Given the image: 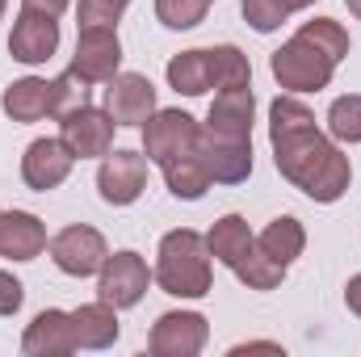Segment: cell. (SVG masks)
<instances>
[{
  "mask_svg": "<svg viewBox=\"0 0 361 357\" xmlns=\"http://www.w3.org/2000/svg\"><path fill=\"white\" fill-rule=\"evenodd\" d=\"M197 156H202L210 181H219V185H240L252 177V139H219V135L202 131Z\"/></svg>",
  "mask_w": 361,
  "mask_h": 357,
  "instance_id": "obj_14",
  "label": "cell"
},
{
  "mask_svg": "<svg viewBox=\"0 0 361 357\" xmlns=\"http://www.w3.org/2000/svg\"><path fill=\"white\" fill-rule=\"evenodd\" d=\"M248 290H277L281 286V277H286V265H277V261H269L257 244H252V253L240 261V265L231 269Z\"/></svg>",
  "mask_w": 361,
  "mask_h": 357,
  "instance_id": "obj_25",
  "label": "cell"
},
{
  "mask_svg": "<svg viewBox=\"0 0 361 357\" xmlns=\"http://www.w3.org/2000/svg\"><path fill=\"white\" fill-rule=\"evenodd\" d=\"M105 114L118 126H143L156 114V89L147 76L139 72H118L114 80H105Z\"/></svg>",
  "mask_w": 361,
  "mask_h": 357,
  "instance_id": "obj_13",
  "label": "cell"
},
{
  "mask_svg": "<svg viewBox=\"0 0 361 357\" xmlns=\"http://www.w3.org/2000/svg\"><path fill=\"white\" fill-rule=\"evenodd\" d=\"M4 4H8V0H0V17H4Z\"/></svg>",
  "mask_w": 361,
  "mask_h": 357,
  "instance_id": "obj_36",
  "label": "cell"
},
{
  "mask_svg": "<svg viewBox=\"0 0 361 357\" xmlns=\"http://www.w3.org/2000/svg\"><path fill=\"white\" fill-rule=\"evenodd\" d=\"M240 13H244V21H248L257 34H273V30H281V21L290 17L281 0H240Z\"/></svg>",
  "mask_w": 361,
  "mask_h": 357,
  "instance_id": "obj_29",
  "label": "cell"
},
{
  "mask_svg": "<svg viewBox=\"0 0 361 357\" xmlns=\"http://www.w3.org/2000/svg\"><path fill=\"white\" fill-rule=\"evenodd\" d=\"M114 118L97 105H76L68 114H59V139L72 147L76 160H89V156H105L114 147Z\"/></svg>",
  "mask_w": 361,
  "mask_h": 357,
  "instance_id": "obj_8",
  "label": "cell"
},
{
  "mask_svg": "<svg viewBox=\"0 0 361 357\" xmlns=\"http://www.w3.org/2000/svg\"><path fill=\"white\" fill-rule=\"evenodd\" d=\"M328 135L341 139V143H361V97H336L328 105Z\"/></svg>",
  "mask_w": 361,
  "mask_h": 357,
  "instance_id": "obj_26",
  "label": "cell"
},
{
  "mask_svg": "<svg viewBox=\"0 0 361 357\" xmlns=\"http://www.w3.org/2000/svg\"><path fill=\"white\" fill-rule=\"evenodd\" d=\"M269 72L286 92H319L332 85L336 59L324 55L307 34H294L290 42H281L269 55Z\"/></svg>",
  "mask_w": 361,
  "mask_h": 357,
  "instance_id": "obj_4",
  "label": "cell"
},
{
  "mask_svg": "<svg viewBox=\"0 0 361 357\" xmlns=\"http://www.w3.org/2000/svg\"><path fill=\"white\" fill-rule=\"evenodd\" d=\"M210 72H214V89H252V68H248V55L231 42L223 47H210Z\"/></svg>",
  "mask_w": 361,
  "mask_h": 357,
  "instance_id": "obj_24",
  "label": "cell"
},
{
  "mask_svg": "<svg viewBox=\"0 0 361 357\" xmlns=\"http://www.w3.org/2000/svg\"><path fill=\"white\" fill-rule=\"evenodd\" d=\"M147 282H152L147 261L139 253L122 248V253L105 257V265L97 269V298L109 303V307H118V311H126V307H135L147 294Z\"/></svg>",
  "mask_w": 361,
  "mask_h": 357,
  "instance_id": "obj_7",
  "label": "cell"
},
{
  "mask_svg": "<svg viewBox=\"0 0 361 357\" xmlns=\"http://www.w3.org/2000/svg\"><path fill=\"white\" fill-rule=\"evenodd\" d=\"M164 181H169V193L173 198H185V202H197L210 189V173H206V164H202L197 152L177 156L173 164H164Z\"/></svg>",
  "mask_w": 361,
  "mask_h": 357,
  "instance_id": "obj_23",
  "label": "cell"
},
{
  "mask_svg": "<svg viewBox=\"0 0 361 357\" xmlns=\"http://www.w3.org/2000/svg\"><path fill=\"white\" fill-rule=\"evenodd\" d=\"M143 185H147V156L126 152V147H118V152L109 147V152L101 156L97 189H101V198H105L109 206H130V202H139Z\"/></svg>",
  "mask_w": 361,
  "mask_h": 357,
  "instance_id": "obj_11",
  "label": "cell"
},
{
  "mask_svg": "<svg viewBox=\"0 0 361 357\" xmlns=\"http://www.w3.org/2000/svg\"><path fill=\"white\" fill-rule=\"evenodd\" d=\"M72 0H21V8H34V13H47V17H59Z\"/></svg>",
  "mask_w": 361,
  "mask_h": 357,
  "instance_id": "obj_32",
  "label": "cell"
},
{
  "mask_svg": "<svg viewBox=\"0 0 361 357\" xmlns=\"http://www.w3.org/2000/svg\"><path fill=\"white\" fill-rule=\"evenodd\" d=\"M345 4H349V13H353V17L361 21V0H345Z\"/></svg>",
  "mask_w": 361,
  "mask_h": 357,
  "instance_id": "obj_35",
  "label": "cell"
},
{
  "mask_svg": "<svg viewBox=\"0 0 361 357\" xmlns=\"http://www.w3.org/2000/svg\"><path fill=\"white\" fill-rule=\"evenodd\" d=\"M109 248H105V236L89 227V223H72L63 227L55 240H51V261L63 269L68 277H92L97 269L105 265Z\"/></svg>",
  "mask_w": 361,
  "mask_h": 357,
  "instance_id": "obj_10",
  "label": "cell"
},
{
  "mask_svg": "<svg viewBox=\"0 0 361 357\" xmlns=\"http://www.w3.org/2000/svg\"><path fill=\"white\" fill-rule=\"evenodd\" d=\"M85 101H89V85L76 72H63L55 80H42V76L13 80L0 97V109L13 122H38V118H59V114H68Z\"/></svg>",
  "mask_w": 361,
  "mask_h": 357,
  "instance_id": "obj_3",
  "label": "cell"
},
{
  "mask_svg": "<svg viewBox=\"0 0 361 357\" xmlns=\"http://www.w3.org/2000/svg\"><path fill=\"white\" fill-rule=\"evenodd\" d=\"M197 139H202V122L185 109H156L147 122H143V156L147 164H173L177 156L197 152Z\"/></svg>",
  "mask_w": 361,
  "mask_h": 357,
  "instance_id": "obj_5",
  "label": "cell"
},
{
  "mask_svg": "<svg viewBox=\"0 0 361 357\" xmlns=\"http://www.w3.org/2000/svg\"><path fill=\"white\" fill-rule=\"evenodd\" d=\"M298 34H307L324 55H332L336 63L349 55V34L341 30V21H332V17H315V21H302V30Z\"/></svg>",
  "mask_w": 361,
  "mask_h": 357,
  "instance_id": "obj_27",
  "label": "cell"
},
{
  "mask_svg": "<svg viewBox=\"0 0 361 357\" xmlns=\"http://www.w3.org/2000/svg\"><path fill=\"white\" fill-rule=\"evenodd\" d=\"M156 286L173 298H202L210 294V248H206V236H197L193 227H177L160 240V253H156V269H152Z\"/></svg>",
  "mask_w": 361,
  "mask_h": 357,
  "instance_id": "obj_2",
  "label": "cell"
},
{
  "mask_svg": "<svg viewBox=\"0 0 361 357\" xmlns=\"http://www.w3.org/2000/svg\"><path fill=\"white\" fill-rule=\"evenodd\" d=\"M252 244H257V236L248 231V219H240V214H223V219L206 231V248H210V257L223 261L227 269L240 265V261L252 253Z\"/></svg>",
  "mask_w": 361,
  "mask_h": 357,
  "instance_id": "obj_20",
  "label": "cell"
},
{
  "mask_svg": "<svg viewBox=\"0 0 361 357\" xmlns=\"http://www.w3.org/2000/svg\"><path fill=\"white\" fill-rule=\"evenodd\" d=\"M55 51H59V17L21 8L17 21H13V34H8V55L17 63L34 68V63H47Z\"/></svg>",
  "mask_w": 361,
  "mask_h": 357,
  "instance_id": "obj_12",
  "label": "cell"
},
{
  "mask_svg": "<svg viewBox=\"0 0 361 357\" xmlns=\"http://www.w3.org/2000/svg\"><path fill=\"white\" fill-rule=\"evenodd\" d=\"M345 303H349V311L361 320V273L357 277H349V286H345Z\"/></svg>",
  "mask_w": 361,
  "mask_h": 357,
  "instance_id": "obj_33",
  "label": "cell"
},
{
  "mask_svg": "<svg viewBox=\"0 0 361 357\" xmlns=\"http://www.w3.org/2000/svg\"><path fill=\"white\" fill-rule=\"evenodd\" d=\"M269 143L277 173L302 189L311 202H341L353 169L349 156L315 126V114L298 97H277L269 105Z\"/></svg>",
  "mask_w": 361,
  "mask_h": 357,
  "instance_id": "obj_1",
  "label": "cell"
},
{
  "mask_svg": "<svg viewBox=\"0 0 361 357\" xmlns=\"http://www.w3.org/2000/svg\"><path fill=\"white\" fill-rule=\"evenodd\" d=\"M206 341H210L206 315H197V311H164L152 324L147 349L156 357H197L206 349Z\"/></svg>",
  "mask_w": 361,
  "mask_h": 357,
  "instance_id": "obj_9",
  "label": "cell"
},
{
  "mask_svg": "<svg viewBox=\"0 0 361 357\" xmlns=\"http://www.w3.org/2000/svg\"><path fill=\"white\" fill-rule=\"evenodd\" d=\"M72 164H76V156H72V147L63 139H34L25 147V156H21V181L30 189L47 193V189H59L68 181Z\"/></svg>",
  "mask_w": 361,
  "mask_h": 357,
  "instance_id": "obj_15",
  "label": "cell"
},
{
  "mask_svg": "<svg viewBox=\"0 0 361 357\" xmlns=\"http://www.w3.org/2000/svg\"><path fill=\"white\" fill-rule=\"evenodd\" d=\"M252 114H257V97L252 89H223L210 101L206 126L219 139H252Z\"/></svg>",
  "mask_w": 361,
  "mask_h": 357,
  "instance_id": "obj_17",
  "label": "cell"
},
{
  "mask_svg": "<svg viewBox=\"0 0 361 357\" xmlns=\"http://www.w3.org/2000/svg\"><path fill=\"white\" fill-rule=\"evenodd\" d=\"M206 8H210V0H156V17L169 30H193V25H202Z\"/></svg>",
  "mask_w": 361,
  "mask_h": 357,
  "instance_id": "obj_28",
  "label": "cell"
},
{
  "mask_svg": "<svg viewBox=\"0 0 361 357\" xmlns=\"http://www.w3.org/2000/svg\"><path fill=\"white\" fill-rule=\"evenodd\" d=\"M21 349L30 357H63L76 353V332H72V311H59V307H47L30 320L25 337H21Z\"/></svg>",
  "mask_w": 361,
  "mask_h": 357,
  "instance_id": "obj_16",
  "label": "cell"
},
{
  "mask_svg": "<svg viewBox=\"0 0 361 357\" xmlns=\"http://www.w3.org/2000/svg\"><path fill=\"white\" fill-rule=\"evenodd\" d=\"M130 0H80V25H118Z\"/></svg>",
  "mask_w": 361,
  "mask_h": 357,
  "instance_id": "obj_30",
  "label": "cell"
},
{
  "mask_svg": "<svg viewBox=\"0 0 361 357\" xmlns=\"http://www.w3.org/2000/svg\"><path fill=\"white\" fill-rule=\"evenodd\" d=\"M47 248V227L30 210H0V257L34 261Z\"/></svg>",
  "mask_w": 361,
  "mask_h": 357,
  "instance_id": "obj_18",
  "label": "cell"
},
{
  "mask_svg": "<svg viewBox=\"0 0 361 357\" xmlns=\"http://www.w3.org/2000/svg\"><path fill=\"white\" fill-rule=\"evenodd\" d=\"M281 4H286V13H298V8H311L315 0H281Z\"/></svg>",
  "mask_w": 361,
  "mask_h": 357,
  "instance_id": "obj_34",
  "label": "cell"
},
{
  "mask_svg": "<svg viewBox=\"0 0 361 357\" xmlns=\"http://www.w3.org/2000/svg\"><path fill=\"white\" fill-rule=\"evenodd\" d=\"M169 85L180 97H202L206 89H214V72H210V51H180L169 59Z\"/></svg>",
  "mask_w": 361,
  "mask_h": 357,
  "instance_id": "obj_22",
  "label": "cell"
},
{
  "mask_svg": "<svg viewBox=\"0 0 361 357\" xmlns=\"http://www.w3.org/2000/svg\"><path fill=\"white\" fill-rule=\"evenodd\" d=\"M72 332H76V349H109L118 341V307L109 303H85L72 311Z\"/></svg>",
  "mask_w": 361,
  "mask_h": 357,
  "instance_id": "obj_19",
  "label": "cell"
},
{
  "mask_svg": "<svg viewBox=\"0 0 361 357\" xmlns=\"http://www.w3.org/2000/svg\"><path fill=\"white\" fill-rule=\"evenodd\" d=\"M122 63V42H118V25H80L76 38V55L68 63V72H76L85 85H105L118 76Z\"/></svg>",
  "mask_w": 361,
  "mask_h": 357,
  "instance_id": "obj_6",
  "label": "cell"
},
{
  "mask_svg": "<svg viewBox=\"0 0 361 357\" xmlns=\"http://www.w3.org/2000/svg\"><path fill=\"white\" fill-rule=\"evenodd\" d=\"M257 248L277 261V265H294L298 257H302V248H307V231H302V223L298 219H290V214H281V219H273L269 227L257 236Z\"/></svg>",
  "mask_w": 361,
  "mask_h": 357,
  "instance_id": "obj_21",
  "label": "cell"
},
{
  "mask_svg": "<svg viewBox=\"0 0 361 357\" xmlns=\"http://www.w3.org/2000/svg\"><path fill=\"white\" fill-rule=\"evenodd\" d=\"M21 303H25V286L8 269H0V315H17Z\"/></svg>",
  "mask_w": 361,
  "mask_h": 357,
  "instance_id": "obj_31",
  "label": "cell"
}]
</instances>
